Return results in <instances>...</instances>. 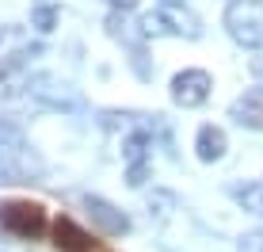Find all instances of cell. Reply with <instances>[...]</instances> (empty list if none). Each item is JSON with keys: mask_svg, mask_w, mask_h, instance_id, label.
I'll return each mask as SVG.
<instances>
[{"mask_svg": "<svg viewBox=\"0 0 263 252\" xmlns=\"http://www.w3.org/2000/svg\"><path fill=\"white\" fill-rule=\"evenodd\" d=\"M50 226L46 210H42V203H31V199H4L0 203V229L15 233V237H42Z\"/></svg>", "mask_w": 263, "mask_h": 252, "instance_id": "cell-1", "label": "cell"}, {"mask_svg": "<svg viewBox=\"0 0 263 252\" xmlns=\"http://www.w3.org/2000/svg\"><path fill=\"white\" fill-rule=\"evenodd\" d=\"M225 27L240 46H259L263 42V0H233L225 12Z\"/></svg>", "mask_w": 263, "mask_h": 252, "instance_id": "cell-2", "label": "cell"}, {"mask_svg": "<svg viewBox=\"0 0 263 252\" xmlns=\"http://www.w3.org/2000/svg\"><path fill=\"white\" fill-rule=\"evenodd\" d=\"M141 34L145 39H160V34H187V39H198L202 27L191 12H179V8H164V12H145L141 15Z\"/></svg>", "mask_w": 263, "mask_h": 252, "instance_id": "cell-3", "label": "cell"}, {"mask_svg": "<svg viewBox=\"0 0 263 252\" xmlns=\"http://www.w3.org/2000/svg\"><path fill=\"white\" fill-rule=\"evenodd\" d=\"M206 96H210V73L183 69V73L172 77V100L179 107H198V103H206Z\"/></svg>", "mask_w": 263, "mask_h": 252, "instance_id": "cell-4", "label": "cell"}, {"mask_svg": "<svg viewBox=\"0 0 263 252\" xmlns=\"http://www.w3.org/2000/svg\"><path fill=\"white\" fill-rule=\"evenodd\" d=\"M84 210L92 214V222L103 233H111V237H119V233L130 229V218H126L119 206H111L107 199H99V195H84Z\"/></svg>", "mask_w": 263, "mask_h": 252, "instance_id": "cell-5", "label": "cell"}, {"mask_svg": "<svg viewBox=\"0 0 263 252\" xmlns=\"http://www.w3.org/2000/svg\"><path fill=\"white\" fill-rule=\"evenodd\" d=\"M229 115L248 130H263V88H248L240 100H233Z\"/></svg>", "mask_w": 263, "mask_h": 252, "instance_id": "cell-6", "label": "cell"}, {"mask_svg": "<svg viewBox=\"0 0 263 252\" xmlns=\"http://www.w3.org/2000/svg\"><path fill=\"white\" fill-rule=\"evenodd\" d=\"M53 245H58L61 252H92L96 241L88 237L72 218H58V222H53Z\"/></svg>", "mask_w": 263, "mask_h": 252, "instance_id": "cell-7", "label": "cell"}, {"mask_svg": "<svg viewBox=\"0 0 263 252\" xmlns=\"http://www.w3.org/2000/svg\"><path fill=\"white\" fill-rule=\"evenodd\" d=\"M27 84H31V77H27L23 53H15V58H0V100L15 96V92L27 88Z\"/></svg>", "mask_w": 263, "mask_h": 252, "instance_id": "cell-8", "label": "cell"}, {"mask_svg": "<svg viewBox=\"0 0 263 252\" xmlns=\"http://www.w3.org/2000/svg\"><path fill=\"white\" fill-rule=\"evenodd\" d=\"M31 84H34L31 92L39 96V100H46L50 107H65V111H77V107H80L77 96L65 92V84H58V80H50V77H34Z\"/></svg>", "mask_w": 263, "mask_h": 252, "instance_id": "cell-9", "label": "cell"}, {"mask_svg": "<svg viewBox=\"0 0 263 252\" xmlns=\"http://www.w3.org/2000/svg\"><path fill=\"white\" fill-rule=\"evenodd\" d=\"M225 146H229V141H225V130H221V126H202V130H198V138H195L198 160H206V165H210V160H221V157H225Z\"/></svg>", "mask_w": 263, "mask_h": 252, "instance_id": "cell-10", "label": "cell"}, {"mask_svg": "<svg viewBox=\"0 0 263 252\" xmlns=\"http://www.w3.org/2000/svg\"><path fill=\"white\" fill-rule=\"evenodd\" d=\"M149 149H153V134L145 130H134L130 138L122 141V157H126V165L130 168H145V157H149Z\"/></svg>", "mask_w": 263, "mask_h": 252, "instance_id": "cell-11", "label": "cell"}, {"mask_svg": "<svg viewBox=\"0 0 263 252\" xmlns=\"http://www.w3.org/2000/svg\"><path fill=\"white\" fill-rule=\"evenodd\" d=\"M27 149V138H23V130L15 122H4L0 119V160L4 157H15V153H23Z\"/></svg>", "mask_w": 263, "mask_h": 252, "instance_id": "cell-12", "label": "cell"}, {"mask_svg": "<svg viewBox=\"0 0 263 252\" xmlns=\"http://www.w3.org/2000/svg\"><path fill=\"white\" fill-rule=\"evenodd\" d=\"M237 203L252 214H263V184H248V187H237Z\"/></svg>", "mask_w": 263, "mask_h": 252, "instance_id": "cell-13", "label": "cell"}, {"mask_svg": "<svg viewBox=\"0 0 263 252\" xmlns=\"http://www.w3.org/2000/svg\"><path fill=\"white\" fill-rule=\"evenodd\" d=\"M31 23L39 27V31H53V23H58V8H34Z\"/></svg>", "mask_w": 263, "mask_h": 252, "instance_id": "cell-14", "label": "cell"}, {"mask_svg": "<svg viewBox=\"0 0 263 252\" xmlns=\"http://www.w3.org/2000/svg\"><path fill=\"white\" fill-rule=\"evenodd\" d=\"M240 252H263V229L244 233V237H240Z\"/></svg>", "mask_w": 263, "mask_h": 252, "instance_id": "cell-15", "label": "cell"}, {"mask_svg": "<svg viewBox=\"0 0 263 252\" xmlns=\"http://www.w3.org/2000/svg\"><path fill=\"white\" fill-rule=\"evenodd\" d=\"M252 73H256V77H263V58H252Z\"/></svg>", "mask_w": 263, "mask_h": 252, "instance_id": "cell-16", "label": "cell"}, {"mask_svg": "<svg viewBox=\"0 0 263 252\" xmlns=\"http://www.w3.org/2000/svg\"><path fill=\"white\" fill-rule=\"evenodd\" d=\"M111 4H115V8H122V12H126V8H134L138 0H111Z\"/></svg>", "mask_w": 263, "mask_h": 252, "instance_id": "cell-17", "label": "cell"}, {"mask_svg": "<svg viewBox=\"0 0 263 252\" xmlns=\"http://www.w3.org/2000/svg\"><path fill=\"white\" fill-rule=\"evenodd\" d=\"M164 4H168V8H176V4H183V0H164Z\"/></svg>", "mask_w": 263, "mask_h": 252, "instance_id": "cell-18", "label": "cell"}]
</instances>
